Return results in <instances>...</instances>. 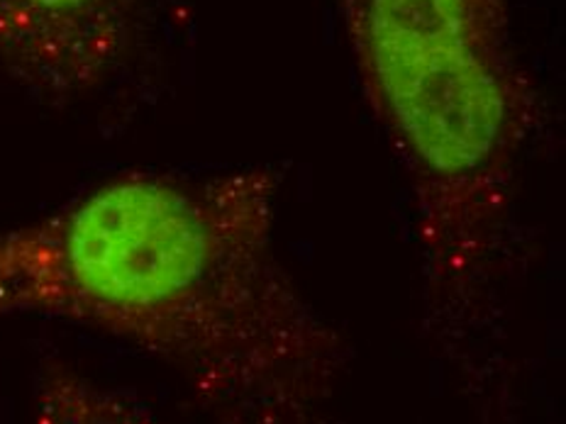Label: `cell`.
<instances>
[{
	"label": "cell",
	"mask_w": 566,
	"mask_h": 424,
	"mask_svg": "<svg viewBox=\"0 0 566 424\" xmlns=\"http://www.w3.org/2000/svg\"><path fill=\"white\" fill-rule=\"evenodd\" d=\"M279 176L129 173L0 232V320L86 325L169 361L222 424H305L342 341L283 266Z\"/></svg>",
	"instance_id": "obj_1"
},
{
	"label": "cell",
	"mask_w": 566,
	"mask_h": 424,
	"mask_svg": "<svg viewBox=\"0 0 566 424\" xmlns=\"http://www.w3.org/2000/svg\"><path fill=\"white\" fill-rule=\"evenodd\" d=\"M361 88L406 169L432 293L469 300L509 252L530 117L509 0H339Z\"/></svg>",
	"instance_id": "obj_2"
},
{
	"label": "cell",
	"mask_w": 566,
	"mask_h": 424,
	"mask_svg": "<svg viewBox=\"0 0 566 424\" xmlns=\"http://www.w3.org/2000/svg\"><path fill=\"white\" fill-rule=\"evenodd\" d=\"M137 0H0V68L42 98L96 88L127 50Z\"/></svg>",
	"instance_id": "obj_3"
},
{
	"label": "cell",
	"mask_w": 566,
	"mask_h": 424,
	"mask_svg": "<svg viewBox=\"0 0 566 424\" xmlns=\"http://www.w3.org/2000/svg\"><path fill=\"white\" fill-rule=\"evenodd\" d=\"M28 424H159L133 398L74 371H50Z\"/></svg>",
	"instance_id": "obj_4"
}]
</instances>
